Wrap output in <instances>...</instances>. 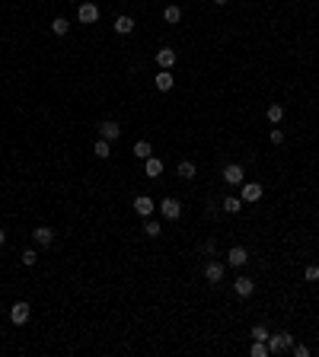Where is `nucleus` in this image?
<instances>
[{"label": "nucleus", "mask_w": 319, "mask_h": 357, "mask_svg": "<svg viewBox=\"0 0 319 357\" xmlns=\"http://www.w3.org/2000/svg\"><path fill=\"white\" fill-rule=\"evenodd\" d=\"M67 29H71V23H67L64 16H58V19L51 23V32H54V35H67Z\"/></svg>", "instance_id": "4be33fe9"}, {"label": "nucleus", "mask_w": 319, "mask_h": 357, "mask_svg": "<svg viewBox=\"0 0 319 357\" xmlns=\"http://www.w3.org/2000/svg\"><path fill=\"white\" fill-rule=\"evenodd\" d=\"M290 351H294V357H310V348L307 345H290Z\"/></svg>", "instance_id": "c85d7f7f"}, {"label": "nucleus", "mask_w": 319, "mask_h": 357, "mask_svg": "<svg viewBox=\"0 0 319 357\" xmlns=\"http://www.w3.org/2000/svg\"><path fill=\"white\" fill-rule=\"evenodd\" d=\"M271 144H284V131H281V128H275V131H271Z\"/></svg>", "instance_id": "c756f323"}, {"label": "nucleus", "mask_w": 319, "mask_h": 357, "mask_svg": "<svg viewBox=\"0 0 319 357\" xmlns=\"http://www.w3.org/2000/svg\"><path fill=\"white\" fill-rule=\"evenodd\" d=\"M160 214H163L166 220H179V214H182V204H179L176 198H163V201H160Z\"/></svg>", "instance_id": "39448f33"}, {"label": "nucleus", "mask_w": 319, "mask_h": 357, "mask_svg": "<svg viewBox=\"0 0 319 357\" xmlns=\"http://www.w3.org/2000/svg\"><path fill=\"white\" fill-rule=\"evenodd\" d=\"M205 278L211 281V284H220V281H223V265H220V261H208V265H205Z\"/></svg>", "instance_id": "9b49d317"}, {"label": "nucleus", "mask_w": 319, "mask_h": 357, "mask_svg": "<svg viewBox=\"0 0 319 357\" xmlns=\"http://www.w3.org/2000/svg\"><path fill=\"white\" fill-rule=\"evenodd\" d=\"M163 19H166V23H179V19H182V10H179V6H166V10H163Z\"/></svg>", "instance_id": "412c9836"}, {"label": "nucleus", "mask_w": 319, "mask_h": 357, "mask_svg": "<svg viewBox=\"0 0 319 357\" xmlns=\"http://www.w3.org/2000/svg\"><path fill=\"white\" fill-rule=\"evenodd\" d=\"M32 239H35L38 246H51L54 242V230L51 227H35V230H32Z\"/></svg>", "instance_id": "f8f14e48"}, {"label": "nucleus", "mask_w": 319, "mask_h": 357, "mask_svg": "<svg viewBox=\"0 0 319 357\" xmlns=\"http://www.w3.org/2000/svg\"><path fill=\"white\" fill-rule=\"evenodd\" d=\"M144 233H147L150 239H157L163 230H160V224H157V220H147V224H144Z\"/></svg>", "instance_id": "393cba45"}, {"label": "nucleus", "mask_w": 319, "mask_h": 357, "mask_svg": "<svg viewBox=\"0 0 319 357\" xmlns=\"http://www.w3.org/2000/svg\"><path fill=\"white\" fill-rule=\"evenodd\" d=\"M223 182H227V185H243V182H246V169H243L240 163L223 166Z\"/></svg>", "instance_id": "7ed1b4c3"}, {"label": "nucleus", "mask_w": 319, "mask_h": 357, "mask_svg": "<svg viewBox=\"0 0 319 357\" xmlns=\"http://www.w3.org/2000/svg\"><path fill=\"white\" fill-rule=\"evenodd\" d=\"M303 278L307 281H319V265H307L303 268Z\"/></svg>", "instance_id": "bb28decb"}, {"label": "nucleus", "mask_w": 319, "mask_h": 357, "mask_svg": "<svg viewBox=\"0 0 319 357\" xmlns=\"http://www.w3.org/2000/svg\"><path fill=\"white\" fill-rule=\"evenodd\" d=\"M176 172H179V179H185V182H188V179H195V176H198V166H195L192 160H182V163L176 166Z\"/></svg>", "instance_id": "4468645a"}, {"label": "nucleus", "mask_w": 319, "mask_h": 357, "mask_svg": "<svg viewBox=\"0 0 319 357\" xmlns=\"http://www.w3.org/2000/svg\"><path fill=\"white\" fill-rule=\"evenodd\" d=\"M233 291H236V297H252V291H255V281L252 278H236L233 281Z\"/></svg>", "instance_id": "1a4fd4ad"}, {"label": "nucleus", "mask_w": 319, "mask_h": 357, "mask_svg": "<svg viewBox=\"0 0 319 357\" xmlns=\"http://www.w3.org/2000/svg\"><path fill=\"white\" fill-rule=\"evenodd\" d=\"M268 351L271 354H281V351H290V345H294V335L290 332H275V335H268Z\"/></svg>", "instance_id": "f257e3e1"}, {"label": "nucleus", "mask_w": 319, "mask_h": 357, "mask_svg": "<svg viewBox=\"0 0 319 357\" xmlns=\"http://www.w3.org/2000/svg\"><path fill=\"white\" fill-rule=\"evenodd\" d=\"M262 198V185L259 182H243V204H252Z\"/></svg>", "instance_id": "6e6552de"}, {"label": "nucleus", "mask_w": 319, "mask_h": 357, "mask_svg": "<svg viewBox=\"0 0 319 357\" xmlns=\"http://www.w3.org/2000/svg\"><path fill=\"white\" fill-rule=\"evenodd\" d=\"M220 207H223L227 214H240V211H243V198H236V195H227V198L220 201Z\"/></svg>", "instance_id": "2eb2a0df"}, {"label": "nucleus", "mask_w": 319, "mask_h": 357, "mask_svg": "<svg viewBox=\"0 0 319 357\" xmlns=\"http://www.w3.org/2000/svg\"><path fill=\"white\" fill-rule=\"evenodd\" d=\"M134 157H138V160H147V157H153L150 144H147V140H138V144H134Z\"/></svg>", "instance_id": "6ab92c4d"}, {"label": "nucleus", "mask_w": 319, "mask_h": 357, "mask_svg": "<svg viewBox=\"0 0 319 357\" xmlns=\"http://www.w3.org/2000/svg\"><path fill=\"white\" fill-rule=\"evenodd\" d=\"M93 153H96L99 160H108V153H112V150H108V140L99 137V140H96V147H93Z\"/></svg>", "instance_id": "5701e85b"}, {"label": "nucleus", "mask_w": 319, "mask_h": 357, "mask_svg": "<svg viewBox=\"0 0 319 357\" xmlns=\"http://www.w3.org/2000/svg\"><path fill=\"white\" fill-rule=\"evenodd\" d=\"M29 313H32V306L26 300H19V303H13V309H10V319L16 322V325H26L29 322Z\"/></svg>", "instance_id": "20e7f679"}, {"label": "nucleus", "mask_w": 319, "mask_h": 357, "mask_svg": "<svg viewBox=\"0 0 319 357\" xmlns=\"http://www.w3.org/2000/svg\"><path fill=\"white\" fill-rule=\"evenodd\" d=\"M153 83H157L160 93H169V90H173V73H169V70H160L157 77H153Z\"/></svg>", "instance_id": "dca6fc26"}, {"label": "nucleus", "mask_w": 319, "mask_h": 357, "mask_svg": "<svg viewBox=\"0 0 319 357\" xmlns=\"http://www.w3.org/2000/svg\"><path fill=\"white\" fill-rule=\"evenodd\" d=\"M99 137L112 144V140H118V137H121V128L115 125V121H103V125H99Z\"/></svg>", "instance_id": "9d476101"}, {"label": "nucleus", "mask_w": 319, "mask_h": 357, "mask_svg": "<svg viewBox=\"0 0 319 357\" xmlns=\"http://www.w3.org/2000/svg\"><path fill=\"white\" fill-rule=\"evenodd\" d=\"M265 115H268V121H271V125H278V121H281L284 118V105H268V112H265Z\"/></svg>", "instance_id": "aec40b11"}, {"label": "nucleus", "mask_w": 319, "mask_h": 357, "mask_svg": "<svg viewBox=\"0 0 319 357\" xmlns=\"http://www.w3.org/2000/svg\"><path fill=\"white\" fill-rule=\"evenodd\" d=\"M134 211H138L141 217H150V214L157 211V201L147 198V195H138V198H134Z\"/></svg>", "instance_id": "423d86ee"}, {"label": "nucleus", "mask_w": 319, "mask_h": 357, "mask_svg": "<svg viewBox=\"0 0 319 357\" xmlns=\"http://www.w3.org/2000/svg\"><path fill=\"white\" fill-rule=\"evenodd\" d=\"M249 335H252V341H268V335H271V332H268L265 325H255V328H252Z\"/></svg>", "instance_id": "a878e982"}, {"label": "nucleus", "mask_w": 319, "mask_h": 357, "mask_svg": "<svg viewBox=\"0 0 319 357\" xmlns=\"http://www.w3.org/2000/svg\"><path fill=\"white\" fill-rule=\"evenodd\" d=\"M144 172H147L150 179H157L160 172H163V160H157V157H147V160H144Z\"/></svg>", "instance_id": "f3484780"}, {"label": "nucleus", "mask_w": 319, "mask_h": 357, "mask_svg": "<svg viewBox=\"0 0 319 357\" xmlns=\"http://www.w3.org/2000/svg\"><path fill=\"white\" fill-rule=\"evenodd\" d=\"M246 261H249V252H246L243 246H233V249L227 252V265H233V268H243Z\"/></svg>", "instance_id": "0eeeda50"}, {"label": "nucleus", "mask_w": 319, "mask_h": 357, "mask_svg": "<svg viewBox=\"0 0 319 357\" xmlns=\"http://www.w3.org/2000/svg\"><path fill=\"white\" fill-rule=\"evenodd\" d=\"M214 3H217V6H223V3H230V0H214Z\"/></svg>", "instance_id": "2f4dec72"}, {"label": "nucleus", "mask_w": 319, "mask_h": 357, "mask_svg": "<svg viewBox=\"0 0 319 357\" xmlns=\"http://www.w3.org/2000/svg\"><path fill=\"white\" fill-rule=\"evenodd\" d=\"M77 19H80L83 26H93V23L99 19V6H96V3H90V0H83V3L77 6Z\"/></svg>", "instance_id": "f03ea898"}, {"label": "nucleus", "mask_w": 319, "mask_h": 357, "mask_svg": "<svg viewBox=\"0 0 319 357\" xmlns=\"http://www.w3.org/2000/svg\"><path fill=\"white\" fill-rule=\"evenodd\" d=\"M3 242H6V230H3V227H0V246H3Z\"/></svg>", "instance_id": "7c9ffc66"}, {"label": "nucleus", "mask_w": 319, "mask_h": 357, "mask_svg": "<svg viewBox=\"0 0 319 357\" xmlns=\"http://www.w3.org/2000/svg\"><path fill=\"white\" fill-rule=\"evenodd\" d=\"M115 32H118V35H131L134 32V19L131 16H118L115 19Z\"/></svg>", "instance_id": "a211bd4d"}, {"label": "nucleus", "mask_w": 319, "mask_h": 357, "mask_svg": "<svg viewBox=\"0 0 319 357\" xmlns=\"http://www.w3.org/2000/svg\"><path fill=\"white\" fill-rule=\"evenodd\" d=\"M249 354H252V357H268L271 351H268V345H265V341H252V348H249Z\"/></svg>", "instance_id": "b1692460"}, {"label": "nucleus", "mask_w": 319, "mask_h": 357, "mask_svg": "<svg viewBox=\"0 0 319 357\" xmlns=\"http://www.w3.org/2000/svg\"><path fill=\"white\" fill-rule=\"evenodd\" d=\"M157 64H160V70H169V67L176 64V51L173 48H160L157 51Z\"/></svg>", "instance_id": "ddd939ff"}, {"label": "nucleus", "mask_w": 319, "mask_h": 357, "mask_svg": "<svg viewBox=\"0 0 319 357\" xmlns=\"http://www.w3.org/2000/svg\"><path fill=\"white\" fill-rule=\"evenodd\" d=\"M19 259H23V265H29V268H32V265H35V259H38V255L32 252V249H26V252L19 255Z\"/></svg>", "instance_id": "cd10ccee"}]
</instances>
